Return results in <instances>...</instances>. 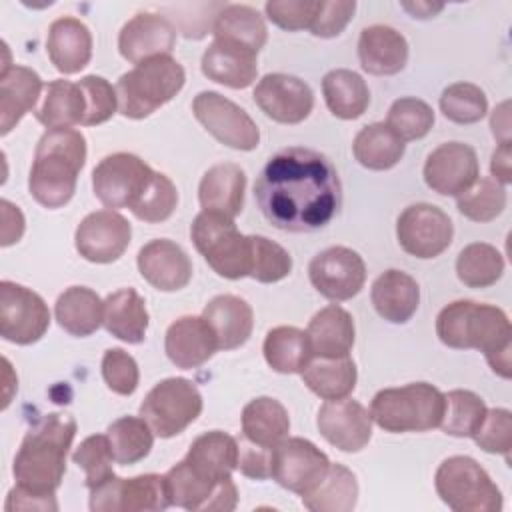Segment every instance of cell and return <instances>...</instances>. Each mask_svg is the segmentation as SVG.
<instances>
[{
    "label": "cell",
    "mask_w": 512,
    "mask_h": 512,
    "mask_svg": "<svg viewBox=\"0 0 512 512\" xmlns=\"http://www.w3.org/2000/svg\"><path fill=\"white\" fill-rule=\"evenodd\" d=\"M76 436V420L70 414L50 412L24 436L12 464L18 486L54 494L66 472V454Z\"/></svg>",
    "instance_id": "3"
},
{
    "label": "cell",
    "mask_w": 512,
    "mask_h": 512,
    "mask_svg": "<svg viewBox=\"0 0 512 512\" xmlns=\"http://www.w3.org/2000/svg\"><path fill=\"white\" fill-rule=\"evenodd\" d=\"M50 326V310L34 290L2 280L0 282V334L20 346L38 342Z\"/></svg>",
    "instance_id": "13"
},
{
    "label": "cell",
    "mask_w": 512,
    "mask_h": 512,
    "mask_svg": "<svg viewBox=\"0 0 512 512\" xmlns=\"http://www.w3.org/2000/svg\"><path fill=\"white\" fill-rule=\"evenodd\" d=\"M490 172L496 182L506 186L512 180V170H510V142L508 144H498V148L492 152L490 160Z\"/></svg>",
    "instance_id": "61"
},
{
    "label": "cell",
    "mask_w": 512,
    "mask_h": 512,
    "mask_svg": "<svg viewBox=\"0 0 512 512\" xmlns=\"http://www.w3.org/2000/svg\"><path fill=\"white\" fill-rule=\"evenodd\" d=\"M202 318L214 330L220 350L240 348L254 328V312L250 304L234 294L214 296L206 304Z\"/></svg>",
    "instance_id": "31"
},
{
    "label": "cell",
    "mask_w": 512,
    "mask_h": 512,
    "mask_svg": "<svg viewBox=\"0 0 512 512\" xmlns=\"http://www.w3.org/2000/svg\"><path fill=\"white\" fill-rule=\"evenodd\" d=\"M54 314L68 334L84 338L94 334L104 320V300L86 286L66 288L56 304Z\"/></svg>",
    "instance_id": "34"
},
{
    "label": "cell",
    "mask_w": 512,
    "mask_h": 512,
    "mask_svg": "<svg viewBox=\"0 0 512 512\" xmlns=\"http://www.w3.org/2000/svg\"><path fill=\"white\" fill-rule=\"evenodd\" d=\"M164 350L174 366L192 370L208 362L220 348L214 330L202 316H182L168 326Z\"/></svg>",
    "instance_id": "24"
},
{
    "label": "cell",
    "mask_w": 512,
    "mask_h": 512,
    "mask_svg": "<svg viewBox=\"0 0 512 512\" xmlns=\"http://www.w3.org/2000/svg\"><path fill=\"white\" fill-rule=\"evenodd\" d=\"M480 178L476 150L464 142H444L424 164V182L436 194L460 196Z\"/></svg>",
    "instance_id": "18"
},
{
    "label": "cell",
    "mask_w": 512,
    "mask_h": 512,
    "mask_svg": "<svg viewBox=\"0 0 512 512\" xmlns=\"http://www.w3.org/2000/svg\"><path fill=\"white\" fill-rule=\"evenodd\" d=\"M440 110L450 122L474 124L486 116L488 98L480 86L470 82H456L442 90Z\"/></svg>",
    "instance_id": "48"
},
{
    "label": "cell",
    "mask_w": 512,
    "mask_h": 512,
    "mask_svg": "<svg viewBox=\"0 0 512 512\" xmlns=\"http://www.w3.org/2000/svg\"><path fill=\"white\" fill-rule=\"evenodd\" d=\"M152 174L154 170L136 154L116 152L96 164L92 188L106 208H132L148 188Z\"/></svg>",
    "instance_id": "10"
},
{
    "label": "cell",
    "mask_w": 512,
    "mask_h": 512,
    "mask_svg": "<svg viewBox=\"0 0 512 512\" xmlns=\"http://www.w3.org/2000/svg\"><path fill=\"white\" fill-rule=\"evenodd\" d=\"M354 158L368 170H390L404 156V142L386 126L374 122L364 126L352 144Z\"/></svg>",
    "instance_id": "43"
},
{
    "label": "cell",
    "mask_w": 512,
    "mask_h": 512,
    "mask_svg": "<svg viewBox=\"0 0 512 512\" xmlns=\"http://www.w3.org/2000/svg\"><path fill=\"white\" fill-rule=\"evenodd\" d=\"M2 208V246H10L14 242H18L24 234V216L20 212L18 206H14L8 200L0 202Z\"/></svg>",
    "instance_id": "60"
},
{
    "label": "cell",
    "mask_w": 512,
    "mask_h": 512,
    "mask_svg": "<svg viewBox=\"0 0 512 512\" xmlns=\"http://www.w3.org/2000/svg\"><path fill=\"white\" fill-rule=\"evenodd\" d=\"M252 242V266L250 276L256 282L272 284L286 278L292 270L290 254L266 236H250Z\"/></svg>",
    "instance_id": "51"
},
{
    "label": "cell",
    "mask_w": 512,
    "mask_h": 512,
    "mask_svg": "<svg viewBox=\"0 0 512 512\" xmlns=\"http://www.w3.org/2000/svg\"><path fill=\"white\" fill-rule=\"evenodd\" d=\"M214 38L240 44L252 52H260L268 40L266 22L260 12L246 4H226L214 22Z\"/></svg>",
    "instance_id": "40"
},
{
    "label": "cell",
    "mask_w": 512,
    "mask_h": 512,
    "mask_svg": "<svg viewBox=\"0 0 512 512\" xmlns=\"http://www.w3.org/2000/svg\"><path fill=\"white\" fill-rule=\"evenodd\" d=\"M436 334L448 348L484 352L490 368L498 376L510 378L512 328L502 308L474 300L450 302L436 318Z\"/></svg>",
    "instance_id": "2"
},
{
    "label": "cell",
    "mask_w": 512,
    "mask_h": 512,
    "mask_svg": "<svg viewBox=\"0 0 512 512\" xmlns=\"http://www.w3.org/2000/svg\"><path fill=\"white\" fill-rule=\"evenodd\" d=\"M264 358L274 372L302 374L314 358L308 334L296 326H276L264 338Z\"/></svg>",
    "instance_id": "41"
},
{
    "label": "cell",
    "mask_w": 512,
    "mask_h": 512,
    "mask_svg": "<svg viewBox=\"0 0 512 512\" xmlns=\"http://www.w3.org/2000/svg\"><path fill=\"white\" fill-rule=\"evenodd\" d=\"M246 174L238 164L224 162L208 168L198 186L202 210L236 218L244 206Z\"/></svg>",
    "instance_id": "28"
},
{
    "label": "cell",
    "mask_w": 512,
    "mask_h": 512,
    "mask_svg": "<svg viewBox=\"0 0 512 512\" xmlns=\"http://www.w3.org/2000/svg\"><path fill=\"white\" fill-rule=\"evenodd\" d=\"M370 298L380 318L392 324H404L418 310L420 288L410 274L390 268L374 280Z\"/></svg>",
    "instance_id": "30"
},
{
    "label": "cell",
    "mask_w": 512,
    "mask_h": 512,
    "mask_svg": "<svg viewBox=\"0 0 512 512\" xmlns=\"http://www.w3.org/2000/svg\"><path fill=\"white\" fill-rule=\"evenodd\" d=\"M358 500V482L350 468L332 464L322 482L302 494V504L310 512H352Z\"/></svg>",
    "instance_id": "39"
},
{
    "label": "cell",
    "mask_w": 512,
    "mask_h": 512,
    "mask_svg": "<svg viewBox=\"0 0 512 512\" xmlns=\"http://www.w3.org/2000/svg\"><path fill=\"white\" fill-rule=\"evenodd\" d=\"M164 478L170 506L192 512H230L236 508L238 490L232 476L214 480L196 472L186 460H180L164 474Z\"/></svg>",
    "instance_id": "11"
},
{
    "label": "cell",
    "mask_w": 512,
    "mask_h": 512,
    "mask_svg": "<svg viewBox=\"0 0 512 512\" xmlns=\"http://www.w3.org/2000/svg\"><path fill=\"white\" fill-rule=\"evenodd\" d=\"M86 112L84 94L78 82L70 80H52L44 86V100L36 108V120L52 128H72L76 124L82 126Z\"/></svg>",
    "instance_id": "38"
},
{
    "label": "cell",
    "mask_w": 512,
    "mask_h": 512,
    "mask_svg": "<svg viewBox=\"0 0 512 512\" xmlns=\"http://www.w3.org/2000/svg\"><path fill=\"white\" fill-rule=\"evenodd\" d=\"M290 432V416L282 402L270 396L250 400L242 410V436L262 448H274Z\"/></svg>",
    "instance_id": "35"
},
{
    "label": "cell",
    "mask_w": 512,
    "mask_h": 512,
    "mask_svg": "<svg viewBox=\"0 0 512 512\" xmlns=\"http://www.w3.org/2000/svg\"><path fill=\"white\" fill-rule=\"evenodd\" d=\"M196 472L224 480L238 468V440L222 430H212L198 436L184 458Z\"/></svg>",
    "instance_id": "36"
},
{
    "label": "cell",
    "mask_w": 512,
    "mask_h": 512,
    "mask_svg": "<svg viewBox=\"0 0 512 512\" xmlns=\"http://www.w3.org/2000/svg\"><path fill=\"white\" fill-rule=\"evenodd\" d=\"M200 412L202 396L194 382L186 378L158 382L140 404V416L160 438H172L184 432Z\"/></svg>",
    "instance_id": "9"
},
{
    "label": "cell",
    "mask_w": 512,
    "mask_h": 512,
    "mask_svg": "<svg viewBox=\"0 0 512 512\" xmlns=\"http://www.w3.org/2000/svg\"><path fill=\"white\" fill-rule=\"evenodd\" d=\"M440 500L454 512H498L502 492L488 472L470 456L446 458L434 476Z\"/></svg>",
    "instance_id": "8"
},
{
    "label": "cell",
    "mask_w": 512,
    "mask_h": 512,
    "mask_svg": "<svg viewBox=\"0 0 512 512\" xmlns=\"http://www.w3.org/2000/svg\"><path fill=\"white\" fill-rule=\"evenodd\" d=\"M176 44V28L160 14L140 12L132 16L120 30L118 50L132 64L146 62L156 56H170Z\"/></svg>",
    "instance_id": "22"
},
{
    "label": "cell",
    "mask_w": 512,
    "mask_h": 512,
    "mask_svg": "<svg viewBox=\"0 0 512 512\" xmlns=\"http://www.w3.org/2000/svg\"><path fill=\"white\" fill-rule=\"evenodd\" d=\"M444 394L428 382H412L400 388H384L370 402V416L382 430L426 432L440 426Z\"/></svg>",
    "instance_id": "6"
},
{
    "label": "cell",
    "mask_w": 512,
    "mask_h": 512,
    "mask_svg": "<svg viewBox=\"0 0 512 512\" xmlns=\"http://www.w3.org/2000/svg\"><path fill=\"white\" fill-rule=\"evenodd\" d=\"M356 364L350 356L312 358L302 370L304 384L322 400L346 398L356 386Z\"/></svg>",
    "instance_id": "42"
},
{
    "label": "cell",
    "mask_w": 512,
    "mask_h": 512,
    "mask_svg": "<svg viewBox=\"0 0 512 512\" xmlns=\"http://www.w3.org/2000/svg\"><path fill=\"white\" fill-rule=\"evenodd\" d=\"M314 358L348 356L354 346V320L348 310L330 304L318 310L306 328Z\"/></svg>",
    "instance_id": "32"
},
{
    "label": "cell",
    "mask_w": 512,
    "mask_h": 512,
    "mask_svg": "<svg viewBox=\"0 0 512 512\" xmlns=\"http://www.w3.org/2000/svg\"><path fill=\"white\" fill-rule=\"evenodd\" d=\"M404 10H408L414 18H432L434 14H438L444 4H432V2H404L402 4Z\"/></svg>",
    "instance_id": "63"
},
{
    "label": "cell",
    "mask_w": 512,
    "mask_h": 512,
    "mask_svg": "<svg viewBox=\"0 0 512 512\" xmlns=\"http://www.w3.org/2000/svg\"><path fill=\"white\" fill-rule=\"evenodd\" d=\"M78 86L86 102L82 126H96L114 116V112L118 110V96H116V88L106 78L90 74L80 78Z\"/></svg>",
    "instance_id": "53"
},
{
    "label": "cell",
    "mask_w": 512,
    "mask_h": 512,
    "mask_svg": "<svg viewBox=\"0 0 512 512\" xmlns=\"http://www.w3.org/2000/svg\"><path fill=\"white\" fill-rule=\"evenodd\" d=\"M46 52L58 72L76 74L92 58V34L82 20L62 16L48 28Z\"/></svg>",
    "instance_id": "26"
},
{
    "label": "cell",
    "mask_w": 512,
    "mask_h": 512,
    "mask_svg": "<svg viewBox=\"0 0 512 512\" xmlns=\"http://www.w3.org/2000/svg\"><path fill=\"white\" fill-rule=\"evenodd\" d=\"M142 278L162 292H176L192 278V262L176 242L168 238L150 240L136 258Z\"/></svg>",
    "instance_id": "23"
},
{
    "label": "cell",
    "mask_w": 512,
    "mask_h": 512,
    "mask_svg": "<svg viewBox=\"0 0 512 512\" xmlns=\"http://www.w3.org/2000/svg\"><path fill=\"white\" fill-rule=\"evenodd\" d=\"M504 272V258L496 246L474 242L460 250L456 258V274L468 288H488L500 280Z\"/></svg>",
    "instance_id": "45"
},
{
    "label": "cell",
    "mask_w": 512,
    "mask_h": 512,
    "mask_svg": "<svg viewBox=\"0 0 512 512\" xmlns=\"http://www.w3.org/2000/svg\"><path fill=\"white\" fill-rule=\"evenodd\" d=\"M132 238V226L114 210H96L88 214L76 228L78 254L94 264H108L118 260Z\"/></svg>",
    "instance_id": "20"
},
{
    "label": "cell",
    "mask_w": 512,
    "mask_h": 512,
    "mask_svg": "<svg viewBox=\"0 0 512 512\" xmlns=\"http://www.w3.org/2000/svg\"><path fill=\"white\" fill-rule=\"evenodd\" d=\"M186 72L172 56H156L136 64L116 82L118 112L142 120L168 104L184 86Z\"/></svg>",
    "instance_id": "5"
},
{
    "label": "cell",
    "mask_w": 512,
    "mask_h": 512,
    "mask_svg": "<svg viewBox=\"0 0 512 512\" xmlns=\"http://www.w3.org/2000/svg\"><path fill=\"white\" fill-rule=\"evenodd\" d=\"M112 456L116 464L130 466L144 460L154 444V432L140 416H122L114 420L106 430Z\"/></svg>",
    "instance_id": "44"
},
{
    "label": "cell",
    "mask_w": 512,
    "mask_h": 512,
    "mask_svg": "<svg viewBox=\"0 0 512 512\" xmlns=\"http://www.w3.org/2000/svg\"><path fill=\"white\" fill-rule=\"evenodd\" d=\"M358 58L368 74L392 76L408 62V42L396 28L374 24L360 32Z\"/></svg>",
    "instance_id": "27"
},
{
    "label": "cell",
    "mask_w": 512,
    "mask_h": 512,
    "mask_svg": "<svg viewBox=\"0 0 512 512\" xmlns=\"http://www.w3.org/2000/svg\"><path fill=\"white\" fill-rule=\"evenodd\" d=\"M312 286L328 300L344 302L354 298L366 282L362 256L346 246H330L308 264Z\"/></svg>",
    "instance_id": "17"
},
{
    "label": "cell",
    "mask_w": 512,
    "mask_h": 512,
    "mask_svg": "<svg viewBox=\"0 0 512 512\" xmlns=\"http://www.w3.org/2000/svg\"><path fill=\"white\" fill-rule=\"evenodd\" d=\"M320 2L308 0H270L266 2L264 10L268 20L284 30H304L312 26V20L318 12Z\"/></svg>",
    "instance_id": "56"
},
{
    "label": "cell",
    "mask_w": 512,
    "mask_h": 512,
    "mask_svg": "<svg viewBox=\"0 0 512 512\" xmlns=\"http://www.w3.org/2000/svg\"><path fill=\"white\" fill-rule=\"evenodd\" d=\"M102 376L106 386L120 396H130L138 388L140 372L136 360L122 348H108L102 356Z\"/></svg>",
    "instance_id": "54"
},
{
    "label": "cell",
    "mask_w": 512,
    "mask_h": 512,
    "mask_svg": "<svg viewBox=\"0 0 512 512\" xmlns=\"http://www.w3.org/2000/svg\"><path fill=\"white\" fill-rule=\"evenodd\" d=\"M474 442L490 454H504L508 458L512 448V414L506 408H490L472 436Z\"/></svg>",
    "instance_id": "55"
},
{
    "label": "cell",
    "mask_w": 512,
    "mask_h": 512,
    "mask_svg": "<svg viewBox=\"0 0 512 512\" xmlns=\"http://www.w3.org/2000/svg\"><path fill=\"white\" fill-rule=\"evenodd\" d=\"M270 452L272 448H262L242 438L238 442V470L254 480L270 478Z\"/></svg>",
    "instance_id": "58"
},
{
    "label": "cell",
    "mask_w": 512,
    "mask_h": 512,
    "mask_svg": "<svg viewBox=\"0 0 512 512\" xmlns=\"http://www.w3.org/2000/svg\"><path fill=\"white\" fill-rule=\"evenodd\" d=\"M170 506L166 478L160 474H140L118 478L116 474L90 488L92 512H160Z\"/></svg>",
    "instance_id": "12"
},
{
    "label": "cell",
    "mask_w": 512,
    "mask_h": 512,
    "mask_svg": "<svg viewBox=\"0 0 512 512\" xmlns=\"http://www.w3.org/2000/svg\"><path fill=\"white\" fill-rule=\"evenodd\" d=\"M386 126L402 140H420L434 126V110L420 98H398L392 102Z\"/></svg>",
    "instance_id": "49"
},
{
    "label": "cell",
    "mask_w": 512,
    "mask_h": 512,
    "mask_svg": "<svg viewBox=\"0 0 512 512\" xmlns=\"http://www.w3.org/2000/svg\"><path fill=\"white\" fill-rule=\"evenodd\" d=\"M444 416L440 428L456 438H472L486 416L484 400L470 390H452L444 394Z\"/></svg>",
    "instance_id": "46"
},
{
    "label": "cell",
    "mask_w": 512,
    "mask_h": 512,
    "mask_svg": "<svg viewBox=\"0 0 512 512\" xmlns=\"http://www.w3.org/2000/svg\"><path fill=\"white\" fill-rule=\"evenodd\" d=\"M190 238L218 276L228 280L250 276L252 242L238 232L234 218L202 210L190 226Z\"/></svg>",
    "instance_id": "7"
},
{
    "label": "cell",
    "mask_w": 512,
    "mask_h": 512,
    "mask_svg": "<svg viewBox=\"0 0 512 512\" xmlns=\"http://www.w3.org/2000/svg\"><path fill=\"white\" fill-rule=\"evenodd\" d=\"M192 112L196 120L228 148L248 152L260 142V130L248 112L218 92H200L192 102Z\"/></svg>",
    "instance_id": "14"
},
{
    "label": "cell",
    "mask_w": 512,
    "mask_h": 512,
    "mask_svg": "<svg viewBox=\"0 0 512 512\" xmlns=\"http://www.w3.org/2000/svg\"><path fill=\"white\" fill-rule=\"evenodd\" d=\"M264 218L284 232L324 228L342 204V184L334 164L310 148L276 152L254 184Z\"/></svg>",
    "instance_id": "1"
},
{
    "label": "cell",
    "mask_w": 512,
    "mask_h": 512,
    "mask_svg": "<svg viewBox=\"0 0 512 512\" xmlns=\"http://www.w3.org/2000/svg\"><path fill=\"white\" fill-rule=\"evenodd\" d=\"M510 104L502 102L500 106H496V110L492 112L490 118V128L494 138L498 140V144H508L510 142V112H508Z\"/></svg>",
    "instance_id": "62"
},
{
    "label": "cell",
    "mask_w": 512,
    "mask_h": 512,
    "mask_svg": "<svg viewBox=\"0 0 512 512\" xmlns=\"http://www.w3.org/2000/svg\"><path fill=\"white\" fill-rule=\"evenodd\" d=\"M322 94L328 110L342 120L360 118L370 104V90L364 78L348 68L330 70L322 78Z\"/></svg>",
    "instance_id": "37"
},
{
    "label": "cell",
    "mask_w": 512,
    "mask_h": 512,
    "mask_svg": "<svg viewBox=\"0 0 512 512\" xmlns=\"http://www.w3.org/2000/svg\"><path fill=\"white\" fill-rule=\"evenodd\" d=\"M74 464H78L86 474V486L94 488L114 476L112 470V448L106 434H92L80 442V446L72 454Z\"/></svg>",
    "instance_id": "52"
},
{
    "label": "cell",
    "mask_w": 512,
    "mask_h": 512,
    "mask_svg": "<svg viewBox=\"0 0 512 512\" xmlns=\"http://www.w3.org/2000/svg\"><path fill=\"white\" fill-rule=\"evenodd\" d=\"M320 434L342 452H360L372 438V416L358 400H326L316 416Z\"/></svg>",
    "instance_id": "21"
},
{
    "label": "cell",
    "mask_w": 512,
    "mask_h": 512,
    "mask_svg": "<svg viewBox=\"0 0 512 512\" xmlns=\"http://www.w3.org/2000/svg\"><path fill=\"white\" fill-rule=\"evenodd\" d=\"M44 84L28 66L12 64L0 72V134L6 136L24 114L34 110Z\"/></svg>",
    "instance_id": "29"
},
{
    "label": "cell",
    "mask_w": 512,
    "mask_h": 512,
    "mask_svg": "<svg viewBox=\"0 0 512 512\" xmlns=\"http://www.w3.org/2000/svg\"><path fill=\"white\" fill-rule=\"evenodd\" d=\"M328 468V456L306 438L286 436L270 452V478L300 496L316 488Z\"/></svg>",
    "instance_id": "15"
},
{
    "label": "cell",
    "mask_w": 512,
    "mask_h": 512,
    "mask_svg": "<svg viewBox=\"0 0 512 512\" xmlns=\"http://www.w3.org/2000/svg\"><path fill=\"white\" fill-rule=\"evenodd\" d=\"M148 320L146 302L134 288H122L106 296L102 326L114 338L140 344L146 338Z\"/></svg>",
    "instance_id": "33"
},
{
    "label": "cell",
    "mask_w": 512,
    "mask_h": 512,
    "mask_svg": "<svg viewBox=\"0 0 512 512\" xmlns=\"http://www.w3.org/2000/svg\"><path fill=\"white\" fill-rule=\"evenodd\" d=\"M200 68L208 80L234 90L248 88L258 74L256 52L218 38H214L204 50Z\"/></svg>",
    "instance_id": "25"
},
{
    "label": "cell",
    "mask_w": 512,
    "mask_h": 512,
    "mask_svg": "<svg viewBox=\"0 0 512 512\" xmlns=\"http://www.w3.org/2000/svg\"><path fill=\"white\" fill-rule=\"evenodd\" d=\"M4 508L8 512H12V510H58V502H56L54 494H38V492L26 490L16 484L8 492Z\"/></svg>",
    "instance_id": "59"
},
{
    "label": "cell",
    "mask_w": 512,
    "mask_h": 512,
    "mask_svg": "<svg viewBox=\"0 0 512 512\" xmlns=\"http://www.w3.org/2000/svg\"><path fill=\"white\" fill-rule=\"evenodd\" d=\"M86 162V138L74 128H52L36 144L28 176L32 198L44 208H60L76 192V180Z\"/></svg>",
    "instance_id": "4"
},
{
    "label": "cell",
    "mask_w": 512,
    "mask_h": 512,
    "mask_svg": "<svg viewBox=\"0 0 512 512\" xmlns=\"http://www.w3.org/2000/svg\"><path fill=\"white\" fill-rule=\"evenodd\" d=\"M256 106L274 122L298 124L306 120L314 108L312 88L292 74H266L254 88Z\"/></svg>",
    "instance_id": "19"
},
{
    "label": "cell",
    "mask_w": 512,
    "mask_h": 512,
    "mask_svg": "<svg viewBox=\"0 0 512 512\" xmlns=\"http://www.w3.org/2000/svg\"><path fill=\"white\" fill-rule=\"evenodd\" d=\"M176 204H178V190L174 182L166 174L154 170L148 188L138 198V202L130 208V212L142 222L156 224V222L168 220L176 210Z\"/></svg>",
    "instance_id": "50"
},
{
    "label": "cell",
    "mask_w": 512,
    "mask_h": 512,
    "mask_svg": "<svg viewBox=\"0 0 512 512\" xmlns=\"http://www.w3.org/2000/svg\"><path fill=\"white\" fill-rule=\"evenodd\" d=\"M454 236L452 220L434 204H412L396 220V238L404 252L428 260L440 256Z\"/></svg>",
    "instance_id": "16"
},
{
    "label": "cell",
    "mask_w": 512,
    "mask_h": 512,
    "mask_svg": "<svg viewBox=\"0 0 512 512\" xmlns=\"http://www.w3.org/2000/svg\"><path fill=\"white\" fill-rule=\"evenodd\" d=\"M356 10V2L352 0H332V2H322L318 6V12L312 20L310 32L320 38H334L342 34V30L348 26Z\"/></svg>",
    "instance_id": "57"
},
{
    "label": "cell",
    "mask_w": 512,
    "mask_h": 512,
    "mask_svg": "<svg viewBox=\"0 0 512 512\" xmlns=\"http://www.w3.org/2000/svg\"><path fill=\"white\" fill-rule=\"evenodd\" d=\"M456 206L472 222H490L506 208V188L492 176L478 178L466 192L456 196Z\"/></svg>",
    "instance_id": "47"
}]
</instances>
